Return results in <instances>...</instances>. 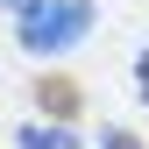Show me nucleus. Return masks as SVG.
Returning <instances> with one entry per match:
<instances>
[{
  "label": "nucleus",
  "instance_id": "20e7f679",
  "mask_svg": "<svg viewBox=\"0 0 149 149\" xmlns=\"http://www.w3.org/2000/svg\"><path fill=\"white\" fill-rule=\"evenodd\" d=\"M100 149H142V142L128 135V128H107V135H100Z\"/></svg>",
  "mask_w": 149,
  "mask_h": 149
},
{
  "label": "nucleus",
  "instance_id": "7ed1b4c3",
  "mask_svg": "<svg viewBox=\"0 0 149 149\" xmlns=\"http://www.w3.org/2000/svg\"><path fill=\"white\" fill-rule=\"evenodd\" d=\"M14 142H22V149H71V128H64V121H50V128L36 121V128H22Z\"/></svg>",
  "mask_w": 149,
  "mask_h": 149
},
{
  "label": "nucleus",
  "instance_id": "f257e3e1",
  "mask_svg": "<svg viewBox=\"0 0 149 149\" xmlns=\"http://www.w3.org/2000/svg\"><path fill=\"white\" fill-rule=\"evenodd\" d=\"M85 29H92V0H22V14H14V36H22V50H36V57L71 50Z\"/></svg>",
  "mask_w": 149,
  "mask_h": 149
},
{
  "label": "nucleus",
  "instance_id": "423d86ee",
  "mask_svg": "<svg viewBox=\"0 0 149 149\" xmlns=\"http://www.w3.org/2000/svg\"><path fill=\"white\" fill-rule=\"evenodd\" d=\"M0 7H22V0H0Z\"/></svg>",
  "mask_w": 149,
  "mask_h": 149
},
{
  "label": "nucleus",
  "instance_id": "39448f33",
  "mask_svg": "<svg viewBox=\"0 0 149 149\" xmlns=\"http://www.w3.org/2000/svg\"><path fill=\"white\" fill-rule=\"evenodd\" d=\"M135 78H142V100H149V50L135 57Z\"/></svg>",
  "mask_w": 149,
  "mask_h": 149
},
{
  "label": "nucleus",
  "instance_id": "f03ea898",
  "mask_svg": "<svg viewBox=\"0 0 149 149\" xmlns=\"http://www.w3.org/2000/svg\"><path fill=\"white\" fill-rule=\"evenodd\" d=\"M36 100H43V114H57V121L78 114V85H71V78H43V85H36Z\"/></svg>",
  "mask_w": 149,
  "mask_h": 149
}]
</instances>
